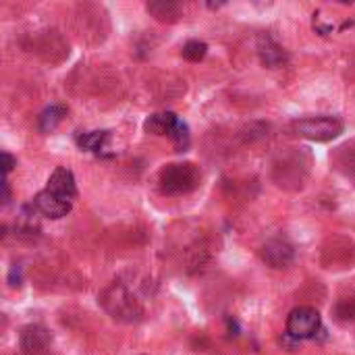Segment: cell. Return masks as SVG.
<instances>
[{"label": "cell", "instance_id": "1", "mask_svg": "<svg viewBox=\"0 0 355 355\" xmlns=\"http://www.w3.org/2000/svg\"><path fill=\"white\" fill-rule=\"evenodd\" d=\"M75 197H77V185H75L73 173H71L66 167H58L50 175L46 189H42L36 195L34 206L40 215L56 221V219H62L69 215L71 208H73Z\"/></svg>", "mask_w": 355, "mask_h": 355}, {"label": "cell", "instance_id": "2", "mask_svg": "<svg viewBox=\"0 0 355 355\" xmlns=\"http://www.w3.org/2000/svg\"><path fill=\"white\" fill-rule=\"evenodd\" d=\"M201 183V171L193 162L169 164L158 175V187L164 195H185L197 189Z\"/></svg>", "mask_w": 355, "mask_h": 355}, {"label": "cell", "instance_id": "3", "mask_svg": "<svg viewBox=\"0 0 355 355\" xmlns=\"http://www.w3.org/2000/svg\"><path fill=\"white\" fill-rule=\"evenodd\" d=\"M293 129L312 141H330L343 133V123L336 117H312L302 119L293 125Z\"/></svg>", "mask_w": 355, "mask_h": 355}, {"label": "cell", "instance_id": "4", "mask_svg": "<svg viewBox=\"0 0 355 355\" xmlns=\"http://www.w3.org/2000/svg\"><path fill=\"white\" fill-rule=\"evenodd\" d=\"M320 326H322L320 314L310 306L295 308L287 318V334L293 336L295 341L314 339L320 332Z\"/></svg>", "mask_w": 355, "mask_h": 355}, {"label": "cell", "instance_id": "5", "mask_svg": "<svg viewBox=\"0 0 355 355\" xmlns=\"http://www.w3.org/2000/svg\"><path fill=\"white\" fill-rule=\"evenodd\" d=\"M262 258L272 268H285V266H289L293 262V245L287 239L274 237V239H270V241L264 243Z\"/></svg>", "mask_w": 355, "mask_h": 355}, {"label": "cell", "instance_id": "6", "mask_svg": "<svg viewBox=\"0 0 355 355\" xmlns=\"http://www.w3.org/2000/svg\"><path fill=\"white\" fill-rule=\"evenodd\" d=\"M50 345V336L42 326H27L21 332L23 355H44Z\"/></svg>", "mask_w": 355, "mask_h": 355}, {"label": "cell", "instance_id": "7", "mask_svg": "<svg viewBox=\"0 0 355 355\" xmlns=\"http://www.w3.org/2000/svg\"><path fill=\"white\" fill-rule=\"evenodd\" d=\"M179 123H181V119L175 112H156V114L146 119L144 129H146V133H152V135H167V137H171Z\"/></svg>", "mask_w": 355, "mask_h": 355}, {"label": "cell", "instance_id": "8", "mask_svg": "<svg viewBox=\"0 0 355 355\" xmlns=\"http://www.w3.org/2000/svg\"><path fill=\"white\" fill-rule=\"evenodd\" d=\"M148 11L164 23H173L181 17V7L177 3H171V0H152V3H148Z\"/></svg>", "mask_w": 355, "mask_h": 355}, {"label": "cell", "instance_id": "9", "mask_svg": "<svg viewBox=\"0 0 355 355\" xmlns=\"http://www.w3.org/2000/svg\"><path fill=\"white\" fill-rule=\"evenodd\" d=\"M66 112H69V108L64 104H50L48 108H44V112L40 114V123H38L40 131H44V133L54 131L64 121Z\"/></svg>", "mask_w": 355, "mask_h": 355}, {"label": "cell", "instance_id": "10", "mask_svg": "<svg viewBox=\"0 0 355 355\" xmlns=\"http://www.w3.org/2000/svg\"><path fill=\"white\" fill-rule=\"evenodd\" d=\"M108 131H92V133H77V144L94 154H100L106 148V141H108Z\"/></svg>", "mask_w": 355, "mask_h": 355}, {"label": "cell", "instance_id": "11", "mask_svg": "<svg viewBox=\"0 0 355 355\" xmlns=\"http://www.w3.org/2000/svg\"><path fill=\"white\" fill-rule=\"evenodd\" d=\"M260 54H262L264 64H268V66H278L280 62L287 60L285 50H282L278 44H274L270 38H262L260 40Z\"/></svg>", "mask_w": 355, "mask_h": 355}, {"label": "cell", "instance_id": "12", "mask_svg": "<svg viewBox=\"0 0 355 355\" xmlns=\"http://www.w3.org/2000/svg\"><path fill=\"white\" fill-rule=\"evenodd\" d=\"M208 52V46L199 40H191L183 46V58L191 60V62H199Z\"/></svg>", "mask_w": 355, "mask_h": 355}, {"label": "cell", "instance_id": "13", "mask_svg": "<svg viewBox=\"0 0 355 355\" xmlns=\"http://www.w3.org/2000/svg\"><path fill=\"white\" fill-rule=\"evenodd\" d=\"M169 139L173 141V146L177 148V152H185L189 148V129H187V125L181 121Z\"/></svg>", "mask_w": 355, "mask_h": 355}, {"label": "cell", "instance_id": "14", "mask_svg": "<svg viewBox=\"0 0 355 355\" xmlns=\"http://www.w3.org/2000/svg\"><path fill=\"white\" fill-rule=\"evenodd\" d=\"M336 318L341 322H347V320H355V297H345L336 304V310H334Z\"/></svg>", "mask_w": 355, "mask_h": 355}, {"label": "cell", "instance_id": "15", "mask_svg": "<svg viewBox=\"0 0 355 355\" xmlns=\"http://www.w3.org/2000/svg\"><path fill=\"white\" fill-rule=\"evenodd\" d=\"M15 164H17V160H15L9 152H3V177H7V175L13 171Z\"/></svg>", "mask_w": 355, "mask_h": 355}, {"label": "cell", "instance_id": "16", "mask_svg": "<svg viewBox=\"0 0 355 355\" xmlns=\"http://www.w3.org/2000/svg\"><path fill=\"white\" fill-rule=\"evenodd\" d=\"M9 201H11V189H9L7 177H3V204H9Z\"/></svg>", "mask_w": 355, "mask_h": 355}]
</instances>
